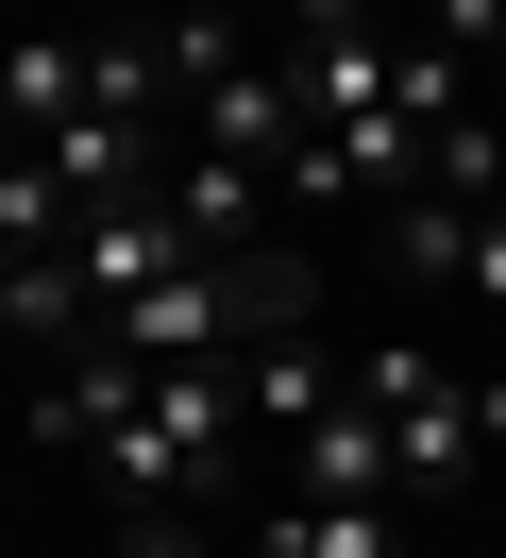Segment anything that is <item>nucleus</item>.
<instances>
[{"mask_svg": "<svg viewBox=\"0 0 506 558\" xmlns=\"http://www.w3.org/2000/svg\"><path fill=\"white\" fill-rule=\"evenodd\" d=\"M355 389L388 407V440H405V508L472 474V440H490V373H456V355H422V339H371Z\"/></svg>", "mask_w": 506, "mask_h": 558, "instance_id": "f257e3e1", "label": "nucleus"}, {"mask_svg": "<svg viewBox=\"0 0 506 558\" xmlns=\"http://www.w3.org/2000/svg\"><path fill=\"white\" fill-rule=\"evenodd\" d=\"M254 558H405V508L388 490H287L254 524Z\"/></svg>", "mask_w": 506, "mask_h": 558, "instance_id": "f03ea898", "label": "nucleus"}, {"mask_svg": "<svg viewBox=\"0 0 506 558\" xmlns=\"http://www.w3.org/2000/svg\"><path fill=\"white\" fill-rule=\"evenodd\" d=\"M0 102H17V136H67L85 119V17H17L0 35Z\"/></svg>", "mask_w": 506, "mask_h": 558, "instance_id": "7ed1b4c3", "label": "nucleus"}, {"mask_svg": "<svg viewBox=\"0 0 506 558\" xmlns=\"http://www.w3.org/2000/svg\"><path fill=\"white\" fill-rule=\"evenodd\" d=\"M422 17H439L456 51H506V0H422Z\"/></svg>", "mask_w": 506, "mask_h": 558, "instance_id": "20e7f679", "label": "nucleus"}, {"mask_svg": "<svg viewBox=\"0 0 506 558\" xmlns=\"http://www.w3.org/2000/svg\"><path fill=\"white\" fill-rule=\"evenodd\" d=\"M337 17H388V0H270V35H337Z\"/></svg>", "mask_w": 506, "mask_h": 558, "instance_id": "39448f33", "label": "nucleus"}, {"mask_svg": "<svg viewBox=\"0 0 506 558\" xmlns=\"http://www.w3.org/2000/svg\"><path fill=\"white\" fill-rule=\"evenodd\" d=\"M119 558H186V542H169V524H135V542H119Z\"/></svg>", "mask_w": 506, "mask_h": 558, "instance_id": "423d86ee", "label": "nucleus"}]
</instances>
